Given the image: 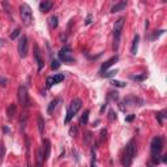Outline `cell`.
<instances>
[{
	"label": "cell",
	"instance_id": "5",
	"mask_svg": "<svg viewBox=\"0 0 167 167\" xmlns=\"http://www.w3.org/2000/svg\"><path fill=\"white\" fill-rule=\"evenodd\" d=\"M20 15H21L22 24L25 26H30L33 24V12H31L30 7L26 3L21 4V7H20Z\"/></svg>",
	"mask_w": 167,
	"mask_h": 167
},
{
	"label": "cell",
	"instance_id": "28",
	"mask_svg": "<svg viewBox=\"0 0 167 167\" xmlns=\"http://www.w3.org/2000/svg\"><path fill=\"white\" fill-rule=\"evenodd\" d=\"M108 98L112 99V101H118L119 95H118V93H116V91H110V93H108Z\"/></svg>",
	"mask_w": 167,
	"mask_h": 167
},
{
	"label": "cell",
	"instance_id": "13",
	"mask_svg": "<svg viewBox=\"0 0 167 167\" xmlns=\"http://www.w3.org/2000/svg\"><path fill=\"white\" fill-rule=\"evenodd\" d=\"M52 1H42V3L39 4V11L43 13H47L51 8H52Z\"/></svg>",
	"mask_w": 167,
	"mask_h": 167
},
{
	"label": "cell",
	"instance_id": "8",
	"mask_svg": "<svg viewBox=\"0 0 167 167\" xmlns=\"http://www.w3.org/2000/svg\"><path fill=\"white\" fill-rule=\"evenodd\" d=\"M17 51H19L20 58H26L28 56V38L26 35H22L19 40V44H17Z\"/></svg>",
	"mask_w": 167,
	"mask_h": 167
},
{
	"label": "cell",
	"instance_id": "3",
	"mask_svg": "<svg viewBox=\"0 0 167 167\" xmlns=\"http://www.w3.org/2000/svg\"><path fill=\"white\" fill-rule=\"evenodd\" d=\"M124 21L125 19L124 17H119L115 22L114 26V51L116 52L119 50V43H120V37H121V31H123V26H124Z\"/></svg>",
	"mask_w": 167,
	"mask_h": 167
},
{
	"label": "cell",
	"instance_id": "33",
	"mask_svg": "<svg viewBox=\"0 0 167 167\" xmlns=\"http://www.w3.org/2000/svg\"><path fill=\"white\" fill-rule=\"evenodd\" d=\"M90 167H97L95 166V153H94V150L91 152V166Z\"/></svg>",
	"mask_w": 167,
	"mask_h": 167
},
{
	"label": "cell",
	"instance_id": "11",
	"mask_svg": "<svg viewBox=\"0 0 167 167\" xmlns=\"http://www.w3.org/2000/svg\"><path fill=\"white\" fill-rule=\"evenodd\" d=\"M118 60H119V58H118V56H116V55H115V56H112L111 59H108L107 62H105V63H103V64H102V67H101V73H103V72H106L108 68H110V67H111V65H114L115 63L118 62Z\"/></svg>",
	"mask_w": 167,
	"mask_h": 167
},
{
	"label": "cell",
	"instance_id": "32",
	"mask_svg": "<svg viewBox=\"0 0 167 167\" xmlns=\"http://www.w3.org/2000/svg\"><path fill=\"white\" fill-rule=\"evenodd\" d=\"M145 74H142V76H131V78L132 80H135V81H142V80H145Z\"/></svg>",
	"mask_w": 167,
	"mask_h": 167
},
{
	"label": "cell",
	"instance_id": "29",
	"mask_svg": "<svg viewBox=\"0 0 167 167\" xmlns=\"http://www.w3.org/2000/svg\"><path fill=\"white\" fill-rule=\"evenodd\" d=\"M5 154V148H4L3 144H0V163L3 162V157Z\"/></svg>",
	"mask_w": 167,
	"mask_h": 167
},
{
	"label": "cell",
	"instance_id": "37",
	"mask_svg": "<svg viewBox=\"0 0 167 167\" xmlns=\"http://www.w3.org/2000/svg\"><path fill=\"white\" fill-rule=\"evenodd\" d=\"M108 114H110V116H108V118H110V120H114V119H116V114H115V112L114 111H112V110H111V111H110V112H108Z\"/></svg>",
	"mask_w": 167,
	"mask_h": 167
},
{
	"label": "cell",
	"instance_id": "36",
	"mask_svg": "<svg viewBox=\"0 0 167 167\" xmlns=\"http://www.w3.org/2000/svg\"><path fill=\"white\" fill-rule=\"evenodd\" d=\"M106 135H107V131H106V129H102V131H101V141L106 140Z\"/></svg>",
	"mask_w": 167,
	"mask_h": 167
},
{
	"label": "cell",
	"instance_id": "19",
	"mask_svg": "<svg viewBox=\"0 0 167 167\" xmlns=\"http://www.w3.org/2000/svg\"><path fill=\"white\" fill-rule=\"evenodd\" d=\"M26 124H28V116L25 114L21 115V118H20V129L24 132L25 128H26Z\"/></svg>",
	"mask_w": 167,
	"mask_h": 167
},
{
	"label": "cell",
	"instance_id": "41",
	"mask_svg": "<svg viewBox=\"0 0 167 167\" xmlns=\"http://www.w3.org/2000/svg\"><path fill=\"white\" fill-rule=\"evenodd\" d=\"M29 167H37V166H33V164H30V166H29Z\"/></svg>",
	"mask_w": 167,
	"mask_h": 167
},
{
	"label": "cell",
	"instance_id": "1",
	"mask_svg": "<svg viewBox=\"0 0 167 167\" xmlns=\"http://www.w3.org/2000/svg\"><path fill=\"white\" fill-rule=\"evenodd\" d=\"M135 155H136V144H135V140H131L127 144V146H125L124 154L121 157V164H123V167L132 166Z\"/></svg>",
	"mask_w": 167,
	"mask_h": 167
},
{
	"label": "cell",
	"instance_id": "6",
	"mask_svg": "<svg viewBox=\"0 0 167 167\" xmlns=\"http://www.w3.org/2000/svg\"><path fill=\"white\" fill-rule=\"evenodd\" d=\"M17 98H19V103L21 105V107H28L29 106V94H28V89L26 86L21 85L17 89Z\"/></svg>",
	"mask_w": 167,
	"mask_h": 167
},
{
	"label": "cell",
	"instance_id": "22",
	"mask_svg": "<svg viewBox=\"0 0 167 167\" xmlns=\"http://www.w3.org/2000/svg\"><path fill=\"white\" fill-rule=\"evenodd\" d=\"M52 80H54V85L55 84H59V82H62L63 80H64V74L63 73H59V74H55L52 77Z\"/></svg>",
	"mask_w": 167,
	"mask_h": 167
},
{
	"label": "cell",
	"instance_id": "40",
	"mask_svg": "<svg viewBox=\"0 0 167 167\" xmlns=\"http://www.w3.org/2000/svg\"><path fill=\"white\" fill-rule=\"evenodd\" d=\"M162 162H167V155H163V158H162Z\"/></svg>",
	"mask_w": 167,
	"mask_h": 167
},
{
	"label": "cell",
	"instance_id": "27",
	"mask_svg": "<svg viewBox=\"0 0 167 167\" xmlns=\"http://www.w3.org/2000/svg\"><path fill=\"white\" fill-rule=\"evenodd\" d=\"M77 132H78V129H77V127H76V125L71 127V129H69V135H71L72 137H76V136H77Z\"/></svg>",
	"mask_w": 167,
	"mask_h": 167
},
{
	"label": "cell",
	"instance_id": "16",
	"mask_svg": "<svg viewBox=\"0 0 167 167\" xmlns=\"http://www.w3.org/2000/svg\"><path fill=\"white\" fill-rule=\"evenodd\" d=\"M16 111H17V107H16V105H15V103H11V105L8 106V108H7V116H8L9 119L15 118Z\"/></svg>",
	"mask_w": 167,
	"mask_h": 167
},
{
	"label": "cell",
	"instance_id": "26",
	"mask_svg": "<svg viewBox=\"0 0 167 167\" xmlns=\"http://www.w3.org/2000/svg\"><path fill=\"white\" fill-rule=\"evenodd\" d=\"M155 116H157V119H158V121H159V124H163V118H166V115H164V111L155 114Z\"/></svg>",
	"mask_w": 167,
	"mask_h": 167
},
{
	"label": "cell",
	"instance_id": "17",
	"mask_svg": "<svg viewBox=\"0 0 167 167\" xmlns=\"http://www.w3.org/2000/svg\"><path fill=\"white\" fill-rule=\"evenodd\" d=\"M139 42H140V35L136 34L135 38H133V43H132V48H131V52L133 55H136L137 54V50H139Z\"/></svg>",
	"mask_w": 167,
	"mask_h": 167
},
{
	"label": "cell",
	"instance_id": "23",
	"mask_svg": "<svg viewBox=\"0 0 167 167\" xmlns=\"http://www.w3.org/2000/svg\"><path fill=\"white\" fill-rule=\"evenodd\" d=\"M116 73H118V69H115V71L103 72V73H101V76H102V77H112V76H115Z\"/></svg>",
	"mask_w": 167,
	"mask_h": 167
},
{
	"label": "cell",
	"instance_id": "18",
	"mask_svg": "<svg viewBox=\"0 0 167 167\" xmlns=\"http://www.w3.org/2000/svg\"><path fill=\"white\" fill-rule=\"evenodd\" d=\"M37 123H38V131L42 135L44 132V119L40 114H38V116H37Z\"/></svg>",
	"mask_w": 167,
	"mask_h": 167
},
{
	"label": "cell",
	"instance_id": "12",
	"mask_svg": "<svg viewBox=\"0 0 167 167\" xmlns=\"http://www.w3.org/2000/svg\"><path fill=\"white\" fill-rule=\"evenodd\" d=\"M127 7V3L125 1H120V3H116L115 5L111 7V13H118L120 11H124Z\"/></svg>",
	"mask_w": 167,
	"mask_h": 167
},
{
	"label": "cell",
	"instance_id": "31",
	"mask_svg": "<svg viewBox=\"0 0 167 167\" xmlns=\"http://www.w3.org/2000/svg\"><path fill=\"white\" fill-rule=\"evenodd\" d=\"M59 67H60V63L58 62V60H52V63H51V68H52L54 71H56Z\"/></svg>",
	"mask_w": 167,
	"mask_h": 167
},
{
	"label": "cell",
	"instance_id": "7",
	"mask_svg": "<svg viewBox=\"0 0 167 167\" xmlns=\"http://www.w3.org/2000/svg\"><path fill=\"white\" fill-rule=\"evenodd\" d=\"M58 56H59V59L62 60L63 63H67V64H73L74 63V58L72 56V54H71V48H69V46L63 47V48L59 51Z\"/></svg>",
	"mask_w": 167,
	"mask_h": 167
},
{
	"label": "cell",
	"instance_id": "38",
	"mask_svg": "<svg viewBox=\"0 0 167 167\" xmlns=\"http://www.w3.org/2000/svg\"><path fill=\"white\" fill-rule=\"evenodd\" d=\"M136 118V115H133V114H131L129 116H127V118H125V121H128V123H129V121H132L133 119Z\"/></svg>",
	"mask_w": 167,
	"mask_h": 167
},
{
	"label": "cell",
	"instance_id": "24",
	"mask_svg": "<svg viewBox=\"0 0 167 167\" xmlns=\"http://www.w3.org/2000/svg\"><path fill=\"white\" fill-rule=\"evenodd\" d=\"M111 85H112V86H116V87H125V85H127V84H125V82H121V81L112 80L111 81Z\"/></svg>",
	"mask_w": 167,
	"mask_h": 167
},
{
	"label": "cell",
	"instance_id": "2",
	"mask_svg": "<svg viewBox=\"0 0 167 167\" xmlns=\"http://www.w3.org/2000/svg\"><path fill=\"white\" fill-rule=\"evenodd\" d=\"M163 149V137L157 136L152 140V161L153 163H159V157Z\"/></svg>",
	"mask_w": 167,
	"mask_h": 167
},
{
	"label": "cell",
	"instance_id": "35",
	"mask_svg": "<svg viewBox=\"0 0 167 167\" xmlns=\"http://www.w3.org/2000/svg\"><path fill=\"white\" fill-rule=\"evenodd\" d=\"M46 82H47V87H51V86L54 85V80H52V77H47Z\"/></svg>",
	"mask_w": 167,
	"mask_h": 167
},
{
	"label": "cell",
	"instance_id": "14",
	"mask_svg": "<svg viewBox=\"0 0 167 167\" xmlns=\"http://www.w3.org/2000/svg\"><path fill=\"white\" fill-rule=\"evenodd\" d=\"M60 102H62V99H60V98H55L54 101H51V102H50V105H48V107H47V112L51 115L54 111H55V108H56V106H58V103H60Z\"/></svg>",
	"mask_w": 167,
	"mask_h": 167
},
{
	"label": "cell",
	"instance_id": "34",
	"mask_svg": "<svg viewBox=\"0 0 167 167\" xmlns=\"http://www.w3.org/2000/svg\"><path fill=\"white\" fill-rule=\"evenodd\" d=\"M91 19H93V16H91V13H89L86 17V20H85V25H90L91 24Z\"/></svg>",
	"mask_w": 167,
	"mask_h": 167
},
{
	"label": "cell",
	"instance_id": "25",
	"mask_svg": "<svg viewBox=\"0 0 167 167\" xmlns=\"http://www.w3.org/2000/svg\"><path fill=\"white\" fill-rule=\"evenodd\" d=\"M91 140H93V135H91L90 132H86V135H85V141H84L85 145H89Z\"/></svg>",
	"mask_w": 167,
	"mask_h": 167
},
{
	"label": "cell",
	"instance_id": "15",
	"mask_svg": "<svg viewBox=\"0 0 167 167\" xmlns=\"http://www.w3.org/2000/svg\"><path fill=\"white\" fill-rule=\"evenodd\" d=\"M43 153H44V159H48L50 157V150H51V144H50L48 140H43Z\"/></svg>",
	"mask_w": 167,
	"mask_h": 167
},
{
	"label": "cell",
	"instance_id": "20",
	"mask_svg": "<svg viewBox=\"0 0 167 167\" xmlns=\"http://www.w3.org/2000/svg\"><path fill=\"white\" fill-rule=\"evenodd\" d=\"M87 119H89V110H85L82 116L80 118V125H85L87 123Z\"/></svg>",
	"mask_w": 167,
	"mask_h": 167
},
{
	"label": "cell",
	"instance_id": "4",
	"mask_svg": "<svg viewBox=\"0 0 167 167\" xmlns=\"http://www.w3.org/2000/svg\"><path fill=\"white\" fill-rule=\"evenodd\" d=\"M81 106H82V101H81L80 98H74L73 101H72L69 107H68V110H67V116H65V120H64L65 124H68L69 121L72 120V118H73L74 115L80 111Z\"/></svg>",
	"mask_w": 167,
	"mask_h": 167
},
{
	"label": "cell",
	"instance_id": "21",
	"mask_svg": "<svg viewBox=\"0 0 167 167\" xmlns=\"http://www.w3.org/2000/svg\"><path fill=\"white\" fill-rule=\"evenodd\" d=\"M48 24L52 29H56L58 28V17H56V16H51L48 19Z\"/></svg>",
	"mask_w": 167,
	"mask_h": 167
},
{
	"label": "cell",
	"instance_id": "10",
	"mask_svg": "<svg viewBox=\"0 0 167 167\" xmlns=\"http://www.w3.org/2000/svg\"><path fill=\"white\" fill-rule=\"evenodd\" d=\"M35 161H37V167H43L44 163V153H43V148H39L35 153Z\"/></svg>",
	"mask_w": 167,
	"mask_h": 167
},
{
	"label": "cell",
	"instance_id": "30",
	"mask_svg": "<svg viewBox=\"0 0 167 167\" xmlns=\"http://www.w3.org/2000/svg\"><path fill=\"white\" fill-rule=\"evenodd\" d=\"M20 33H21V30H20V29H16L12 34H11V39H16V38L20 35Z\"/></svg>",
	"mask_w": 167,
	"mask_h": 167
},
{
	"label": "cell",
	"instance_id": "39",
	"mask_svg": "<svg viewBox=\"0 0 167 167\" xmlns=\"http://www.w3.org/2000/svg\"><path fill=\"white\" fill-rule=\"evenodd\" d=\"M106 105H107V103H105V105L102 106V108H101V112H103V111H105V108H106Z\"/></svg>",
	"mask_w": 167,
	"mask_h": 167
},
{
	"label": "cell",
	"instance_id": "9",
	"mask_svg": "<svg viewBox=\"0 0 167 167\" xmlns=\"http://www.w3.org/2000/svg\"><path fill=\"white\" fill-rule=\"evenodd\" d=\"M34 59L37 62V65H38V72H40L43 69L44 67V62H43V58H42V52H40L39 47L38 44H34Z\"/></svg>",
	"mask_w": 167,
	"mask_h": 167
}]
</instances>
